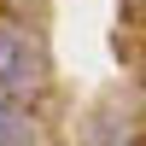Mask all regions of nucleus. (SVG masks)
<instances>
[{
  "label": "nucleus",
  "instance_id": "f257e3e1",
  "mask_svg": "<svg viewBox=\"0 0 146 146\" xmlns=\"http://www.w3.org/2000/svg\"><path fill=\"white\" fill-rule=\"evenodd\" d=\"M41 76H47L41 47H35L18 23H0V94H12V100H18V94H35Z\"/></svg>",
  "mask_w": 146,
  "mask_h": 146
},
{
  "label": "nucleus",
  "instance_id": "f03ea898",
  "mask_svg": "<svg viewBox=\"0 0 146 146\" xmlns=\"http://www.w3.org/2000/svg\"><path fill=\"white\" fill-rule=\"evenodd\" d=\"M0 146H35V129L23 117V105H12V94L0 100Z\"/></svg>",
  "mask_w": 146,
  "mask_h": 146
}]
</instances>
